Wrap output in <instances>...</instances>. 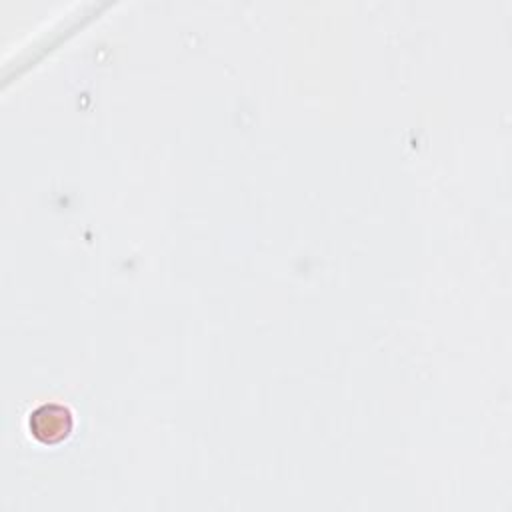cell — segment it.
<instances>
[{
	"label": "cell",
	"instance_id": "obj_1",
	"mask_svg": "<svg viewBox=\"0 0 512 512\" xmlns=\"http://www.w3.org/2000/svg\"><path fill=\"white\" fill-rule=\"evenodd\" d=\"M30 434L42 444L62 442L72 432V412L56 402L40 404L28 416Z\"/></svg>",
	"mask_w": 512,
	"mask_h": 512
}]
</instances>
